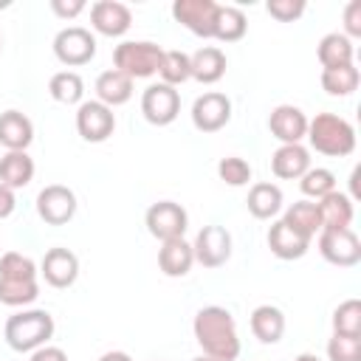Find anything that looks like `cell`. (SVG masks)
Wrapping results in <instances>:
<instances>
[{"mask_svg":"<svg viewBox=\"0 0 361 361\" xmlns=\"http://www.w3.org/2000/svg\"><path fill=\"white\" fill-rule=\"evenodd\" d=\"M305 138L316 152L330 158H344L355 149V127L336 113H316L313 118H307Z\"/></svg>","mask_w":361,"mask_h":361,"instance_id":"2","label":"cell"},{"mask_svg":"<svg viewBox=\"0 0 361 361\" xmlns=\"http://www.w3.org/2000/svg\"><path fill=\"white\" fill-rule=\"evenodd\" d=\"M195 338L203 347V355L217 358V361H237L240 355V336L234 316L220 307V305H206L195 313L192 322Z\"/></svg>","mask_w":361,"mask_h":361,"instance_id":"1","label":"cell"},{"mask_svg":"<svg viewBox=\"0 0 361 361\" xmlns=\"http://www.w3.org/2000/svg\"><path fill=\"white\" fill-rule=\"evenodd\" d=\"M113 130H116V113L107 104H102L96 99L79 104V110H76V133L85 141L102 144V141H107L113 135Z\"/></svg>","mask_w":361,"mask_h":361,"instance_id":"9","label":"cell"},{"mask_svg":"<svg viewBox=\"0 0 361 361\" xmlns=\"http://www.w3.org/2000/svg\"><path fill=\"white\" fill-rule=\"evenodd\" d=\"M228 118H231V99L226 93L209 90L197 96L192 104V124L200 133H217L228 124Z\"/></svg>","mask_w":361,"mask_h":361,"instance_id":"12","label":"cell"},{"mask_svg":"<svg viewBox=\"0 0 361 361\" xmlns=\"http://www.w3.org/2000/svg\"><path fill=\"white\" fill-rule=\"evenodd\" d=\"M192 361H217V358H209V355H197V358H192Z\"/></svg>","mask_w":361,"mask_h":361,"instance_id":"47","label":"cell"},{"mask_svg":"<svg viewBox=\"0 0 361 361\" xmlns=\"http://www.w3.org/2000/svg\"><path fill=\"white\" fill-rule=\"evenodd\" d=\"M251 333L262 344H276L285 333V313L274 305H259L251 310Z\"/></svg>","mask_w":361,"mask_h":361,"instance_id":"27","label":"cell"},{"mask_svg":"<svg viewBox=\"0 0 361 361\" xmlns=\"http://www.w3.org/2000/svg\"><path fill=\"white\" fill-rule=\"evenodd\" d=\"M248 20L243 14V8L237 6H220L217 8V20H214V39L220 42H237L245 37Z\"/></svg>","mask_w":361,"mask_h":361,"instance_id":"30","label":"cell"},{"mask_svg":"<svg viewBox=\"0 0 361 361\" xmlns=\"http://www.w3.org/2000/svg\"><path fill=\"white\" fill-rule=\"evenodd\" d=\"M99 361H133V358H130L124 350H110V353H104Z\"/></svg>","mask_w":361,"mask_h":361,"instance_id":"44","label":"cell"},{"mask_svg":"<svg viewBox=\"0 0 361 361\" xmlns=\"http://www.w3.org/2000/svg\"><path fill=\"white\" fill-rule=\"evenodd\" d=\"M358 178H361V166H355V169H353V175H350V189H353V195H350V200L361 195V192H358Z\"/></svg>","mask_w":361,"mask_h":361,"instance_id":"45","label":"cell"},{"mask_svg":"<svg viewBox=\"0 0 361 361\" xmlns=\"http://www.w3.org/2000/svg\"><path fill=\"white\" fill-rule=\"evenodd\" d=\"M192 265H195L192 243H186L183 237L161 243V248H158V268L166 276H186Z\"/></svg>","mask_w":361,"mask_h":361,"instance_id":"21","label":"cell"},{"mask_svg":"<svg viewBox=\"0 0 361 361\" xmlns=\"http://www.w3.org/2000/svg\"><path fill=\"white\" fill-rule=\"evenodd\" d=\"M37 265L31 257H23L20 251H6L0 257V279H37Z\"/></svg>","mask_w":361,"mask_h":361,"instance_id":"36","label":"cell"},{"mask_svg":"<svg viewBox=\"0 0 361 361\" xmlns=\"http://www.w3.org/2000/svg\"><path fill=\"white\" fill-rule=\"evenodd\" d=\"M161 56H164V48L161 45H155L149 39H130V42L116 45L113 65H116V71L127 73L135 82V79L155 76L158 73V65H161Z\"/></svg>","mask_w":361,"mask_h":361,"instance_id":"4","label":"cell"},{"mask_svg":"<svg viewBox=\"0 0 361 361\" xmlns=\"http://www.w3.org/2000/svg\"><path fill=\"white\" fill-rule=\"evenodd\" d=\"M90 25L104 37H121L133 25V11L118 0H99L90 6Z\"/></svg>","mask_w":361,"mask_h":361,"instance_id":"15","label":"cell"},{"mask_svg":"<svg viewBox=\"0 0 361 361\" xmlns=\"http://www.w3.org/2000/svg\"><path fill=\"white\" fill-rule=\"evenodd\" d=\"M39 274L51 288H71L79 276V257L71 248H48L39 262Z\"/></svg>","mask_w":361,"mask_h":361,"instance_id":"14","label":"cell"},{"mask_svg":"<svg viewBox=\"0 0 361 361\" xmlns=\"http://www.w3.org/2000/svg\"><path fill=\"white\" fill-rule=\"evenodd\" d=\"M51 11L62 20H73L85 11V0H51Z\"/></svg>","mask_w":361,"mask_h":361,"instance_id":"41","label":"cell"},{"mask_svg":"<svg viewBox=\"0 0 361 361\" xmlns=\"http://www.w3.org/2000/svg\"><path fill=\"white\" fill-rule=\"evenodd\" d=\"M189 65H192V79H197L200 85H214L226 73V54L217 45H203L189 56Z\"/></svg>","mask_w":361,"mask_h":361,"instance_id":"22","label":"cell"},{"mask_svg":"<svg viewBox=\"0 0 361 361\" xmlns=\"http://www.w3.org/2000/svg\"><path fill=\"white\" fill-rule=\"evenodd\" d=\"M93 90H96V102H102V104H107V107L113 110V107L127 104V102L133 99V79H130L127 73L110 68V71L99 73Z\"/></svg>","mask_w":361,"mask_h":361,"instance_id":"20","label":"cell"},{"mask_svg":"<svg viewBox=\"0 0 361 361\" xmlns=\"http://www.w3.org/2000/svg\"><path fill=\"white\" fill-rule=\"evenodd\" d=\"M316 209H319L322 228H350L353 214H355L350 195H344V192H338V189H333L330 195H324V197L316 203Z\"/></svg>","mask_w":361,"mask_h":361,"instance_id":"23","label":"cell"},{"mask_svg":"<svg viewBox=\"0 0 361 361\" xmlns=\"http://www.w3.org/2000/svg\"><path fill=\"white\" fill-rule=\"evenodd\" d=\"M327 358L330 361H361V336H338L327 341Z\"/></svg>","mask_w":361,"mask_h":361,"instance_id":"38","label":"cell"},{"mask_svg":"<svg viewBox=\"0 0 361 361\" xmlns=\"http://www.w3.org/2000/svg\"><path fill=\"white\" fill-rule=\"evenodd\" d=\"M28 361H68V355H65V350H62V347L42 344V347H37V350L31 353V358H28Z\"/></svg>","mask_w":361,"mask_h":361,"instance_id":"42","label":"cell"},{"mask_svg":"<svg viewBox=\"0 0 361 361\" xmlns=\"http://www.w3.org/2000/svg\"><path fill=\"white\" fill-rule=\"evenodd\" d=\"M6 344L17 353H34L37 347L48 344V338L54 336V316L48 310H20L14 316L6 319L3 327Z\"/></svg>","mask_w":361,"mask_h":361,"instance_id":"3","label":"cell"},{"mask_svg":"<svg viewBox=\"0 0 361 361\" xmlns=\"http://www.w3.org/2000/svg\"><path fill=\"white\" fill-rule=\"evenodd\" d=\"M158 76H161V82L169 85V87L183 85L186 79H192L189 54H183V51H164L161 65H158Z\"/></svg>","mask_w":361,"mask_h":361,"instance_id":"32","label":"cell"},{"mask_svg":"<svg viewBox=\"0 0 361 361\" xmlns=\"http://www.w3.org/2000/svg\"><path fill=\"white\" fill-rule=\"evenodd\" d=\"M361 73L355 65H344V68H322V87L327 96H350L358 90Z\"/></svg>","mask_w":361,"mask_h":361,"instance_id":"31","label":"cell"},{"mask_svg":"<svg viewBox=\"0 0 361 361\" xmlns=\"http://www.w3.org/2000/svg\"><path fill=\"white\" fill-rule=\"evenodd\" d=\"M14 206H17L14 189H8V186H3V183H0V220H6V217L14 212Z\"/></svg>","mask_w":361,"mask_h":361,"instance_id":"43","label":"cell"},{"mask_svg":"<svg viewBox=\"0 0 361 361\" xmlns=\"http://www.w3.org/2000/svg\"><path fill=\"white\" fill-rule=\"evenodd\" d=\"M141 113L149 124L155 127H166L178 118L180 113V93L164 82H155L149 85L144 93H141Z\"/></svg>","mask_w":361,"mask_h":361,"instance_id":"8","label":"cell"},{"mask_svg":"<svg viewBox=\"0 0 361 361\" xmlns=\"http://www.w3.org/2000/svg\"><path fill=\"white\" fill-rule=\"evenodd\" d=\"M344 37H361V0H350L344 8Z\"/></svg>","mask_w":361,"mask_h":361,"instance_id":"40","label":"cell"},{"mask_svg":"<svg viewBox=\"0 0 361 361\" xmlns=\"http://www.w3.org/2000/svg\"><path fill=\"white\" fill-rule=\"evenodd\" d=\"M54 56L68 68L87 65L96 56V37L82 25H68L54 37Z\"/></svg>","mask_w":361,"mask_h":361,"instance_id":"5","label":"cell"},{"mask_svg":"<svg viewBox=\"0 0 361 361\" xmlns=\"http://www.w3.org/2000/svg\"><path fill=\"white\" fill-rule=\"evenodd\" d=\"M333 333L361 336V302L358 299H347L333 310Z\"/></svg>","mask_w":361,"mask_h":361,"instance_id":"35","label":"cell"},{"mask_svg":"<svg viewBox=\"0 0 361 361\" xmlns=\"http://www.w3.org/2000/svg\"><path fill=\"white\" fill-rule=\"evenodd\" d=\"M268 248H271V254L279 257V259H302V257L307 254V248H310V240L302 237V234H296L288 223L276 220V223L268 228Z\"/></svg>","mask_w":361,"mask_h":361,"instance_id":"19","label":"cell"},{"mask_svg":"<svg viewBox=\"0 0 361 361\" xmlns=\"http://www.w3.org/2000/svg\"><path fill=\"white\" fill-rule=\"evenodd\" d=\"M37 214L48 226H65L76 214V195L62 183H51L37 195Z\"/></svg>","mask_w":361,"mask_h":361,"instance_id":"13","label":"cell"},{"mask_svg":"<svg viewBox=\"0 0 361 361\" xmlns=\"http://www.w3.org/2000/svg\"><path fill=\"white\" fill-rule=\"evenodd\" d=\"M282 223H288L296 234H302V237H307V240H313V237L322 231L319 209H316L313 200H296V203H290V206L285 209V214H282Z\"/></svg>","mask_w":361,"mask_h":361,"instance_id":"28","label":"cell"},{"mask_svg":"<svg viewBox=\"0 0 361 361\" xmlns=\"http://www.w3.org/2000/svg\"><path fill=\"white\" fill-rule=\"evenodd\" d=\"M31 141H34V124L25 113H20V110L0 113V144L6 147V152L28 149Z\"/></svg>","mask_w":361,"mask_h":361,"instance_id":"18","label":"cell"},{"mask_svg":"<svg viewBox=\"0 0 361 361\" xmlns=\"http://www.w3.org/2000/svg\"><path fill=\"white\" fill-rule=\"evenodd\" d=\"M265 11L279 23H293L305 14V0H268Z\"/></svg>","mask_w":361,"mask_h":361,"instance_id":"39","label":"cell"},{"mask_svg":"<svg viewBox=\"0 0 361 361\" xmlns=\"http://www.w3.org/2000/svg\"><path fill=\"white\" fill-rule=\"evenodd\" d=\"M299 189H302V195L313 197V203H316V200H322L324 195H330L336 189V175L330 169H324V166H316V169L310 166L299 178Z\"/></svg>","mask_w":361,"mask_h":361,"instance_id":"34","label":"cell"},{"mask_svg":"<svg viewBox=\"0 0 361 361\" xmlns=\"http://www.w3.org/2000/svg\"><path fill=\"white\" fill-rule=\"evenodd\" d=\"M39 296L37 279H0V302L8 307H25Z\"/></svg>","mask_w":361,"mask_h":361,"instance_id":"33","label":"cell"},{"mask_svg":"<svg viewBox=\"0 0 361 361\" xmlns=\"http://www.w3.org/2000/svg\"><path fill=\"white\" fill-rule=\"evenodd\" d=\"M144 223H147V231H149L155 240L166 243V240L183 237V231H186V226H189V214H186V209H183L180 203H175V200H158V203H152V206L147 209Z\"/></svg>","mask_w":361,"mask_h":361,"instance_id":"6","label":"cell"},{"mask_svg":"<svg viewBox=\"0 0 361 361\" xmlns=\"http://www.w3.org/2000/svg\"><path fill=\"white\" fill-rule=\"evenodd\" d=\"M217 175L228 186H245L251 180V164L245 158H240V155H226L217 164Z\"/></svg>","mask_w":361,"mask_h":361,"instance_id":"37","label":"cell"},{"mask_svg":"<svg viewBox=\"0 0 361 361\" xmlns=\"http://www.w3.org/2000/svg\"><path fill=\"white\" fill-rule=\"evenodd\" d=\"M192 254L203 268H220L231 257V234L223 226H203L192 243Z\"/></svg>","mask_w":361,"mask_h":361,"instance_id":"11","label":"cell"},{"mask_svg":"<svg viewBox=\"0 0 361 361\" xmlns=\"http://www.w3.org/2000/svg\"><path fill=\"white\" fill-rule=\"evenodd\" d=\"M310 169V152L302 144H279L271 155V172L282 180H299Z\"/></svg>","mask_w":361,"mask_h":361,"instance_id":"17","label":"cell"},{"mask_svg":"<svg viewBox=\"0 0 361 361\" xmlns=\"http://www.w3.org/2000/svg\"><path fill=\"white\" fill-rule=\"evenodd\" d=\"M0 48H3V39H0Z\"/></svg>","mask_w":361,"mask_h":361,"instance_id":"48","label":"cell"},{"mask_svg":"<svg viewBox=\"0 0 361 361\" xmlns=\"http://www.w3.org/2000/svg\"><path fill=\"white\" fill-rule=\"evenodd\" d=\"M245 206H248L251 217H257V220H271V217H276V214L282 212V189H279L276 183H268V180L254 183V186L248 189Z\"/></svg>","mask_w":361,"mask_h":361,"instance_id":"24","label":"cell"},{"mask_svg":"<svg viewBox=\"0 0 361 361\" xmlns=\"http://www.w3.org/2000/svg\"><path fill=\"white\" fill-rule=\"evenodd\" d=\"M268 130L282 144H302L307 133V116L296 104H276L268 116Z\"/></svg>","mask_w":361,"mask_h":361,"instance_id":"16","label":"cell"},{"mask_svg":"<svg viewBox=\"0 0 361 361\" xmlns=\"http://www.w3.org/2000/svg\"><path fill=\"white\" fill-rule=\"evenodd\" d=\"M34 178V158L25 149L0 155V183L8 189H23Z\"/></svg>","mask_w":361,"mask_h":361,"instance_id":"25","label":"cell"},{"mask_svg":"<svg viewBox=\"0 0 361 361\" xmlns=\"http://www.w3.org/2000/svg\"><path fill=\"white\" fill-rule=\"evenodd\" d=\"M319 254L338 268H353L361 262V240L353 228H322L319 231Z\"/></svg>","mask_w":361,"mask_h":361,"instance_id":"7","label":"cell"},{"mask_svg":"<svg viewBox=\"0 0 361 361\" xmlns=\"http://www.w3.org/2000/svg\"><path fill=\"white\" fill-rule=\"evenodd\" d=\"M48 93L54 102L59 104H82V96H85V82L76 71H59L51 76L48 82Z\"/></svg>","mask_w":361,"mask_h":361,"instance_id":"29","label":"cell"},{"mask_svg":"<svg viewBox=\"0 0 361 361\" xmlns=\"http://www.w3.org/2000/svg\"><path fill=\"white\" fill-rule=\"evenodd\" d=\"M293 361H322V358H319V355H313V353H299Z\"/></svg>","mask_w":361,"mask_h":361,"instance_id":"46","label":"cell"},{"mask_svg":"<svg viewBox=\"0 0 361 361\" xmlns=\"http://www.w3.org/2000/svg\"><path fill=\"white\" fill-rule=\"evenodd\" d=\"M316 54H319L322 68H344V65H353L355 48H353L350 37H344L341 31H330V34H324L319 39Z\"/></svg>","mask_w":361,"mask_h":361,"instance_id":"26","label":"cell"},{"mask_svg":"<svg viewBox=\"0 0 361 361\" xmlns=\"http://www.w3.org/2000/svg\"><path fill=\"white\" fill-rule=\"evenodd\" d=\"M220 3L214 0H175L172 3V17L189 28L195 37H214V20H217Z\"/></svg>","mask_w":361,"mask_h":361,"instance_id":"10","label":"cell"}]
</instances>
